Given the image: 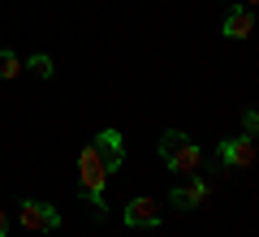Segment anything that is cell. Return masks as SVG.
I'll return each mask as SVG.
<instances>
[{
  "mask_svg": "<svg viewBox=\"0 0 259 237\" xmlns=\"http://www.w3.org/2000/svg\"><path fill=\"white\" fill-rule=\"evenodd\" d=\"M250 5H259V0H250Z\"/></svg>",
  "mask_w": 259,
  "mask_h": 237,
  "instance_id": "cell-14",
  "label": "cell"
},
{
  "mask_svg": "<svg viewBox=\"0 0 259 237\" xmlns=\"http://www.w3.org/2000/svg\"><path fill=\"white\" fill-rule=\"evenodd\" d=\"M18 220L30 233H52V228H61V211H56L52 203H44V199H22L18 203Z\"/></svg>",
  "mask_w": 259,
  "mask_h": 237,
  "instance_id": "cell-3",
  "label": "cell"
},
{
  "mask_svg": "<svg viewBox=\"0 0 259 237\" xmlns=\"http://www.w3.org/2000/svg\"><path fill=\"white\" fill-rule=\"evenodd\" d=\"M242 134H250V138L259 134V108H246V112H242Z\"/></svg>",
  "mask_w": 259,
  "mask_h": 237,
  "instance_id": "cell-11",
  "label": "cell"
},
{
  "mask_svg": "<svg viewBox=\"0 0 259 237\" xmlns=\"http://www.w3.org/2000/svg\"><path fill=\"white\" fill-rule=\"evenodd\" d=\"M255 160H259V134H255Z\"/></svg>",
  "mask_w": 259,
  "mask_h": 237,
  "instance_id": "cell-13",
  "label": "cell"
},
{
  "mask_svg": "<svg viewBox=\"0 0 259 237\" xmlns=\"http://www.w3.org/2000/svg\"><path fill=\"white\" fill-rule=\"evenodd\" d=\"M22 65H26V69L35 73V78H44V82H48V78L56 73V65H52V56H48V52H35L30 61H22Z\"/></svg>",
  "mask_w": 259,
  "mask_h": 237,
  "instance_id": "cell-10",
  "label": "cell"
},
{
  "mask_svg": "<svg viewBox=\"0 0 259 237\" xmlns=\"http://www.w3.org/2000/svg\"><path fill=\"white\" fill-rule=\"evenodd\" d=\"M216 155H221V164H229V168H250V160H255V138L250 134L225 138V143L216 147Z\"/></svg>",
  "mask_w": 259,
  "mask_h": 237,
  "instance_id": "cell-4",
  "label": "cell"
},
{
  "mask_svg": "<svg viewBox=\"0 0 259 237\" xmlns=\"http://www.w3.org/2000/svg\"><path fill=\"white\" fill-rule=\"evenodd\" d=\"M0 237H9V216L0 211Z\"/></svg>",
  "mask_w": 259,
  "mask_h": 237,
  "instance_id": "cell-12",
  "label": "cell"
},
{
  "mask_svg": "<svg viewBox=\"0 0 259 237\" xmlns=\"http://www.w3.org/2000/svg\"><path fill=\"white\" fill-rule=\"evenodd\" d=\"M160 160L168 164V173H182V177H194L203 168V151L194 138H186L182 129H164L160 134Z\"/></svg>",
  "mask_w": 259,
  "mask_h": 237,
  "instance_id": "cell-2",
  "label": "cell"
},
{
  "mask_svg": "<svg viewBox=\"0 0 259 237\" xmlns=\"http://www.w3.org/2000/svg\"><path fill=\"white\" fill-rule=\"evenodd\" d=\"M207 194H212V185H207L203 177L194 173L186 185H177V190L168 194V203H173L177 211H194V207H203V203H207Z\"/></svg>",
  "mask_w": 259,
  "mask_h": 237,
  "instance_id": "cell-5",
  "label": "cell"
},
{
  "mask_svg": "<svg viewBox=\"0 0 259 237\" xmlns=\"http://www.w3.org/2000/svg\"><path fill=\"white\" fill-rule=\"evenodd\" d=\"M221 35L225 39H250L255 35V13L242 9V5H233V9L225 13V22H221Z\"/></svg>",
  "mask_w": 259,
  "mask_h": 237,
  "instance_id": "cell-8",
  "label": "cell"
},
{
  "mask_svg": "<svg viewBox=\"0 0 259 237\" xmlns=\"http://www.w3.org/2000/svg\"><path fill=\"white\" fill-rule=\"evenodd\" d=\"M91 147H95V151L104 155V164H108L112 173H117V168H121V160H125V138H121L117 129H100Z\"/></svg>",
  "mask_w": 259,
  "mask_h": 237,
  "instance_id": "cell-7",
  "label": "cell"
},
{
  "mask_svg": "<svg viewBox=\"0 0 259 237\" xmlns=\"http://www.w3.org/2000/svg\"><path fill=\"white\" fill-rule=\"evenodd\" d=\"M108 177H112V168L104 164V155L95 151L91 143L78 151V185H82V194H87V203L95 207V216H108V207H104V185H108Z\"/></svg>",
  "mask_w": 259,
  "mask_h": 237,
  "instance_id": "cell-1",
  "label": "cell"
},
{
  "mask_svg": "<svg viewBox=\"0 0 259 237\" xmlns=\"http://www.w3.org/2000/svg\"><path fill=\"white\" fill-rule=\"evenodd\" d=\"M160 220H164V211H160L156 199H130L125 203V224L130 228H156Z\"/></svg>",
  "mask_w": 259,
  "mask_h": 237,
  "instance_id": "cell-6",
  "label": "cell"
},
{
  "mask_svg": "<svg viewBox=\"0 0 259 237\" xmlns=\"http://www.w3.org/2000/svg\"><path fill=\"white\" fill-rule=\"evenodd\" d=\"M22 69H26V65H22V56L9 52V48H0V78H5V82H13Z\"/></svg>",
  "mask_w": 259,
  "mask_h": 237,
  "instance_id": "cell-9",
  "label": "cell"
}]
</instances>
